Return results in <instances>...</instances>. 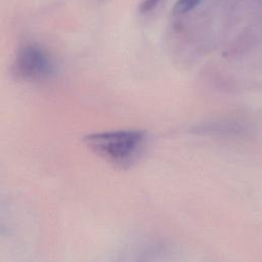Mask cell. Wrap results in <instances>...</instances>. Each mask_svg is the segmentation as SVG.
Segmentation results:
<instances>
[{
    "label": "cell",
    "instance_id": "cell-1",
    "mask_svg": "<svg viewBox=\"0 0 262 262\" xmlns=\"http://www.w3.org/2000/svg\"><path fill=\"white\" fill-rule=\"evenodd\" d=\"M143 130H116L88 134L84 143L97 156L119 167L128 168L143 154L147 143Z\"/></svg>",
    "mask_w": 262,
    "mask_h": 262
},
{
    "label": "cell",
    "instance_id": "cell-2",
    "mask_svg": "<svg viewBox=\"0 0 262 262\" xmlns=\"http://www.w3.org/2000/svg\"><path fill=\"white\" fill-rule=\"evenodd\" d=\"M50 55L38 45H26L17 53L12 66L13 76L25 82H43L54 74Z\"/></svg>",
    "mask_w": 262,
    "mask_h": 262
},
{
    "label": "cell",
    "instance_id": "cell-3",
    "mask_svg": "<svg viewBox=\"0 0 262 262\" xmlns=\"http://www.w3.org/2000/svg\"><path fill=\"white\" fill-rule=\"evenodd\" d=\"M202 0H177L174 5L175 13H183L194 8Z\"/></svg>",
    "mask_w": 262,
    "mask_h": 262
},
{
    "label": "cell",
    "instance_id": "cell-4",
    "mask_svg": "<svg viewBox=\"0 0 262 262\" xmlns=\"http://www.w3.org/2000/svg\"><path fill=\"white\" fill-rule=\"evenodd\" d=\"M159 0H144L141 2L140 6H139V10L140 12H149L150 10H152L157 4H158Z\"/></svg>",
    "mask_w": 262,
    "mask_h": 262
}]
</instances>
